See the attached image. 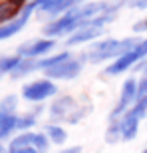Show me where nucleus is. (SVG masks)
Returning a JSON list of instances; mask_svg holds the SVG:
<instances>
[{"label": "nucleus", "instance_id": "f257e3e1", "mask_svg": "<svg viewBox=\"0 0 147 153\" xmlns=\"http://www.w3.org/2000/svg\"><path fill=\"white\" fill-rule=\"evenodd\" d=\"M143 38L139 36H127V38H103L97 40L84 52L85 62L90 64H102L108 60H117L119 56H123L127 52H131L133 48H137V44Z\"/></svg>", "mask_w": 147, "mask_h": 153}, {"label": "nucleus", "instance_id": "f03ea898", "mask_svg": "<svg viewBox=\"0 0 147 153\" xmlns=\"http://www.w3.org/2000/svg\"><path fill=\"white\" fill-rule=\"evenodd\" d=\"M90 111H91V103L88 102V97H84L79 102L74 96L54 97L50 108H48V115H50L52 123H70V125L79 123Z\"/></svg>", "mask_w": 147, "mask_h": 153}, {"label": "nucleus", "instance_id": "7ed1b4c3", "mask_svg": "<svg viewBox=\"0 0 147 153\" xmlns=\"http://www.w3.org/2000/svg\"><path fill=\"white\" fill-rule=\"evenodd\" d=\"M58 94V85L52 79H34L22 85V97L30 103H42Z\"/></svg>", "mask_w": 147, "mask_h": 153}, {"label": "nucleus", "instance_id": "20e7f679", "mask_svg": "<svg viewBox=\"0 0 147 153\" xmlns=\"http://www.w3.org/2000/svg\"><path fill=\"white\" fill-rule=\"evenodd\" d=\"M85 66V56L84 54H79V56H72L70 60H66V62L58 64V66H54V68L46 70L44 74L48 79H64V82H70V79H76L79 74H82V70H84Z\"/></svg>", "mask_w": 147, "mask_h": 153}, {"label": "nucleus", "instance_id": "39448f33", "mask_svg": "<svg viewBox=\"0 0 147 153\" xmlns=\"http://www.w3.org/2000/svg\"><path fill=\"white\" fill-rule=\"evenodd\" d=\"M54 48H56V40L54 38H36V40L24 42L22 46H18V56L30 58V60H42Z\"/></svg>", "mask_w": 147, "mask_h": 153}, {"label": "nucleus", "instance_id": "423d86ee", "mask_svg": "<svg viewBox=\"0 0 147 153\" xmlns=\"http://www.w3.org/2000/svg\"><path fill=\"white\" fill-rule=\"evenodd\" d=\"M137 46H139V44H137ZM141 60H145L143 54H141V50H139V48H133L131 52H127V54H123V56H119L117 60H113L108 68L103 70V74H105V76H119V74H123V72H127V70L135 68Z\"/></svg>", "mask_w": 147, "mask_h": 153}, {"label": "nucleus", "instance_id": "0eeeda50", "mask_svg": "<svg viewBox=\"0 0 147 153\" xmlns=\"http://www.w3.org/2000/svg\"><path fill=\"white\" fill-rule=\"evenodd\" d=\"M10 145H26V147H34L40 153L50 151V139L46 137L44 131H22L18 133L10 141Z\"/></svg>", "mask_w": 147, "mask_h": 153}, {"label": "nucleus", "instance_id": "6e6552de", "mask_svg": "<svg viewBox=\"0 0 147 153\" xmlns=\"http://www.w3.org/2000/svg\"><path fill=\"white\" fill-rule=\"evenodd\" d=\"M105 30L99 26H91V24H84L82 28H78L74 34H70L66 38V46H79V44H88V42H97L99 36H103Z\"/></svg>", "mask_w": 147, "mask_h": 153}, {"label": "nucleus", "instance_id": "1a4fd4ad", "mask_svg": "<svg viewBox=\"0 0 147 153\" xmlns=\"http://www.w3.org/2000/svg\"><path fill=\"white\" fill-rule=\"evenodd\" d=\"M26 6V0H0V26L16 20Z\"/></svg>", "mask_w": 147, "mask_h": 153}, {"label": "nucleus", "instance_id": "9d476101", "mask_svg": "<svg viewBox=\"0 0 147 153\" xmlns=\"http://www.w3.org/2000/svg\"><path fill=\"white\" fill-rule=\"evenodd\" d=\"M34 10H36V8L32 6V2H28V6L24 8V12L16 18V20H12V22L4 24V26H0V40L12 38L14 34H18V32H20V30H22L24 26H26V22L30 20V14H32Z\"/></svg>", "mask_w": 147, "mask_h": 153}, {"label": "nucleus", "instance_id": "9b49d317", "mask_svg": "<svg viewBox=\"0 0 147 153\" xmlns=\"http://www.w3.org/2000/svg\"><path fill=\"white\" fill-rule=\"evenodd\" d=\"M119 123H121V141H133L139 133V123H141V119L137 117L131 108L127 109L123 114V117L119 119Z\"/></svg>", "mask_w": 147, "mask_h": 153}, {"label": "nucleus", "instance_id": "f8f14e48", "mask_svg": "<svg viewBox=\"0 0 147 153\" xmlns=\"http://www.w3.org/2000/svg\"><path fill=\"white\" fill-rule=\"evenodd\" d=\"M44 133L50 139V143H54V145H66V141H68V131L60 123H46Z\"/></svg>", "mask_w": 147, "mask_h": 153}, {"label": "nucleus", "instance_id": "ddd939ff", "mask_svg": "<svg viewBox=\"0 0 147 153\" xmlns=\"http://www.w3.org/2000/svg\"><path fill=\"white\" fill-rule=\"evenodd\" d=\"M14 131H18V115L0 111V141L10 137Z\"/></svg>", "mask_w": 147, "mask_h": 153}, {"label": "nucleus", "instance_id": "4468645a", "mask_svg": "<svg viewBox=\"0 0 147 153\" xmlns=\"http://www.w3.org/2000/svg\"><path fill=\"white\" fill-rule=\"evenodd\" d=\"M133 70L141 74L137 78V100H139V97H147V58L141 60Z\"/></svg>", "mask_w": 147, "mask_h": 153}, {"label": "nucleus", "instance_id": "2eb2a0df", "mask_svg": "<svg viewBox=\"0 0 147 153\" xmlns=\"http://www.w3.org/2000/svg\"><path fill=\"white\" fill-rule=\"evenodd\" d=\"M38 60H30V58H22L20 64L16 66V70L12 72V78H24V76L32 74V72H38Z\"/></svg>", "mask_w": 147, "mask_h": 153}, {"label": "nucleus", "instance_id": "dca6fc26", "mask_svg": "<svg viewBox=\"0 0 147 153\" xmlns=\"http://www.w3.org/2000/svg\"><path fill=\"white\" fill-rule=\"evenodd\" d=\"M103 139H105L108 145H115V143L121 141V123H119V121L108 123V129L103 133Z\"/></svg>", "mask_w": 147, "mask_h": 153}, {"label": "nucleus", "instance_id": "f3484780", "mask_svg": "<svg viewBox=\"0 0 147 153\" xmlns=\"http://www.w3.org/2000/svg\"><path fill=\"white\" fill-rule=\"evenodd\" d=\"M20 60L22 58L18 56H0V78L4 74H12L14 70H16V66L20 64Z\"/></svg>", "mask_w": 147, "mask_h": 153}, {"label": "nucleus", "instance_id": "a211bd4d", "mask_svg": "<svg viewBox=\"0 0 147 153\" xmlns=\"http://www.w3.org/2000/svg\"><path fill=\"white\" fill-rule=\"evenodd\" d=\"M16 105H18L16 96H6L0 102V111H4V114H16Z\"/></svg>", "mask_w": 147, "mask_h": 153}, {"label": "nucleus", "instance_id": "6ab92c4d", "mask_svg": "<svg viewBox=\"0 0 147 153\" xmlns=\"http://www.w3.org/2000/svg\"><path fill=\"white\" fill-rule=\"evenodd\" d=\"M131 111L143 121V119L147 117V97H139V100L131 105Z\"/></svg>", "mask_w": 147, "mask_h": 153}, {"label": "nucleus", "instance_id": "aec40b11", "mask_svg": "<svg viewBox=\"0 0 147 153\" xmlns=\"http://www.w3.org/2000/svg\"><path fill=\"white\" fill-rule=\"evenodd\" d=\"M6 153H40L34 147H26V145H8Z\"/></svg>", "mask_w": 147, "mask_h": 153}, {"label": "nucleus", "instance_id": "412c9836", "mask_svg": "<svg viewBox=\"0 0 147 153\" xmlns=\"http://www.w3.org/2000/svg\"><path fill=\"white\" fill-rule=\"evenodd\" d=\"M125 4L129 8H135V10H145L147 8V0H127Z\"/></svg>", "mask_w": 147, "mask_h": 153}, {"label": "nucleus", "instance_id": "4be33fe9", "mask_svg": "<svg viewBox=\"0 0 147 153\" xmlns=\"http://www.w3.org/2000/svg\"><path fill=\"white\" fill-rule=\"evenodd\" d=\"M133 32H147V18H143V20H139V22L133 24Z\"/></svg>", "mask_w": 147, "mask_h": 153}, {"label": "nucleus", "instance_id": "5701e85b", "mask_svg": "<svg viewBox=\"0 0 147 153\" xmlns=\"http://www.w3.org/2000/svg\"><path fill=\"white\" fill-rule=\"evenodd\" d=\"M58 153H84L82 145H72V147H62Z\"/></svg>", "mask_w": 147, "mask_h": 153}, {"label": "nucleus", "instance_id": "b1692460", "mask_svg": "<svg viewBox=\"0 0 147 153\" xmlns=\"http://www.w3.org/2000/svg\"><path fill=\"white\" fill-rule=\"evenodd\" d=\"M48 2H52V0H32V6H34L36 10H38V8H42V6L48 4Z\"/></svg>", "mask_w": 147, "mask_h": 153}, {"label": "nucleus", "instance_id": "393cba45", "mask_svg": "<svg viewBox=\"0 0 147 153\" xmlns=\"http://www.w3.org/2000/svg\"><path fill=\"white\" fill-rule=\"evenodd\" d=\"M84 2H85V0H74V4H76V6H79V4H84Z\"/></svg>", "mask_w": 147, "mask_h": 153}, {"label": "nucleus", "instance_id": "a878e982", "mask_svg": "<svg viewBox=\"0 0 147 153\" xmlns=\"http://www.w3.org/2000/svg\"><path fill=\"white\" fill-rule=\"evenodd\" d=\"M0 153H6V149L2 147V143H0Z\"/></svg>", "mask_w": 147, "mask_h": 153}, {"label": "nucleus", "instance_id": "bb28decb", "mask_svg": "<svg viewBox=\"0 0 147 153\" xmlns=\"http://www.w3.org/2000/svg\"><path fill=\"white\" fill-rule=\"evenodd\" d=\"M141 153H147V147H143V149H141Z\"/></svg>", "mask_w": 147, "mask_h": 153}, {"label": "nucleus", "instance_id": "cd10ccee", "mask_svg": "<svg viewBox=\"0 0 147 153\" xmlns=\"http://www.w3.org/2000/svg\"><path fill=\"white\" fill-rule=\"evenodd\" d=\"M121 2H123V4H125V2H127V0H121Z\"/></svg>", "mask_w": 147, "mask_h": 153}]
</instances>
